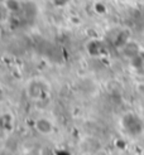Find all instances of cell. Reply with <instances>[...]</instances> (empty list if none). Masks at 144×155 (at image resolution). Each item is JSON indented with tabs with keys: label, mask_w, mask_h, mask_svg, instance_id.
Returning a JSON list of instances; mask_svg holds the SVG:
<instances>
[{
	"label": "cell",
	"mask_w": 144,
	"mask_h": 155,
	"mask_svg": "<svg viewBox=\"0 0 144 155\" xmlns=\"http://www.w3.org/2000/svg\"><path fill=\"white\" fill-rule=\"evenodd\" d=\"M8 13H9V12H8V9L5 8V5L0 3V21H3V20L6 18Z\"/></svg>",
	"instance_id": "52a82bcc"
},
{
	"label": "cell",
	"mask_w": 144,
	"mask_h": 155,
	"mask_svg": "<svg viewBox=\"0 0 144 155\" xmlns=\"http://www.w3.org/2000/svg\"><path fill=\"white\" fill-rule=\"evenodd\" d=\"M86 49H87V53L90 54V56L92 57H97L100 56V54L104 52V45L100 41H90L86 45Z\"/></svg>",
	"instance_id": "7a4b0ae2"
},
{
	"label": "cell",
	"mask_w": 144,
	"mask_h": 155,
	"mask_svg": "<svg viewBox=\"0 0 144 155\" xmlns=\"http://www.w3.org/2000/svg\"><path fill=\"white\" fill-rule=\"evenodd\" d=\"M8 124L12 125V117L10 115H3L0 116V126L2 127H8Z\"/></svg>",
	"instance_id": "5b68a950"
},
{
	"label": "cell",
	"mask_w": 144,
	"mask_h": 155,
	"mask_svg": "<svg viewBox=\"0 0 144 155\" xmlns=\"http://www.w3.org/2000/svg\"><path fill=\"white\" fill-rule=\"evenodd\" d=\"M28 94L32 98H41L44 94V88L39 82H32L28 87Z\"/></svg>",
	"instance_id": "3957f363"
},
{
	"label": "cell",
	"mask_w": 144,
	"mask_h": 155,
	"mask_svg": "<svg viewBox=\"0 0 144 155\" xmlns=\"http://www.w3.org/2000/svg\"><path fill=\"white\" fill-rule=\"evenodd\" d=\"M118 2H126V0H118Z\"/></svg>",
	"instance_id": "30bf717a"
},
{
	"label": "cell",
	"mask_w": 144,
	"mask_h": 155,
	"mask_svg": "<svg viewBox=\"0 0 144 155\" xmlns=\"http://www.w3.org/2000/svg\"><path fill=\"white\" fill-rule=\"evenodd\" d=\"M4 5L8 9V12L12 13V14H15L22 10V6L23 4L18 0H4Z\"/></svg>",
	"instance_id": "277c9868"
},
{
	"label": "cell",
	"mask_w": 144,
	"mask_h": 155,
	"mask_svg": "<svg viewBox=\"0 0 144 155\" xmlns=\"http://www.w3.org/2000/svg\"><path fill=\"white\" fill-rule=\"evenodd\" d=\"M0 94H2V88H0Z\"/></svg>",
	"instance_id": "8fae6325"
},
{
	"label": "cell",
	"mask_w": 144,
	"mask_h": 155,
	"mask_svg": "<svg viewBox=\"0 0 144 155\" xmlns=\"http://www.w3.org/2000/svg\"><path fill=\"white\" fill-rule=\"evenodd\" d=\"M94 9H95V12L97 14H104V13H106V5L104 3H101V2H97L94 5Z\"/></svg>",
	"instance_id": "8992f818"
},
{
	"label": "cell",
	"mask_w": 144,
	"mask_h": 155,
	"mask_svg": "<svg viewBox=\"0 0 144 155\" xmlns=\"http://www.w3.org/2000/svg\"><path fill=\"white\" fill-rule=\"evenodd\" d=\"M68 2H70V0H53V4H55L56 6H61V8H62V6H65Z\"/></svg>",
	"instance_id": "9c48e42d"
},
{
	"label": "cell",
	"mask_w": 144,
	"mask_h": 155,
	"mask_svg": "<svg viewBox=\"0 0 144 155\" xmlns=\"http://www.w3.org/2000/svg\"><path fill=\"white\" fill-rule=\"evenodd\" d=\"M35 129L38 130V133H41L43 135H48L53 131V125L48 119L41 117L35 121Z\"/></svg>",
	"instance_id": "6da1fadb"
},
{
	"label": "cell",
	"mask_w": 144,
	"mask_h": 155,
	"mask_svg": "<svg viewBox=\"0 0 144 155\" xmlns=\"http://www.w3.org/2000/svg\"><path fill=\"white\" fill-rule=\"evenodd\" d=\"M136 91H138V94L144 96V82H139L136 84Z\"/></svg>",
	"instance_id": "ba28073f"
}]
</instances>
